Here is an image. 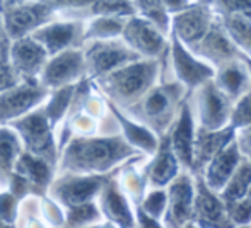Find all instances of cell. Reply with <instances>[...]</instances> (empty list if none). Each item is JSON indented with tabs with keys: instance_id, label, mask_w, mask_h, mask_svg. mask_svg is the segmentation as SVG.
I'll return each mask as SVG.
<instances>
[{
	"instance_id": "1",
	"label": "cell",
	"mask_w": 251,
	"mask_h": 228,
	"mask_svg": "<svg viewBox=\"0 0 251 228\" xmlns=\"http://www.w3.org/2000/svg\"><path fill=\"white\" fill-rule=\"evenodd\" d=\"M132 153V146L126 145L123 140L102 138L77 143L72 148V153H69V159L72 157V162H75L77 167L106 170Z\"/></svg>"
},
{
	"instance_id": "2",
	"label": "cell",
	"mask_w": 251,
	"mask_h": 228,
	"mask_svg": "<svg viewBox=\"0 0 251 228\" xmlns=\"http://www.w3.org/2000/svg\"><path fill=\"white\" fill-rule=\"evenodd\" d=\"M185 87L179 82L162 83L161 87H155L152 92L144 97L142 104V118L151 123L159 133H164L166 129H171L175 111L178 104L181 106Z\"/></svg>"
},
{
	"instance_id": "3",
	"label": "cell",
	"mask_w": 251,
	"mask_h": 228,
	"mask_svg": "<svg viewBox=\"0 0 251 228\" xmlns=\"http://www.w3.org/2000/svg\"><path fill=\"white\" fill-rule=\"evenodd\" d=\"M157 75V62H135L120 70H115L106 79V89L120 99H139L152 85Z\"/></svg>"
},
{
	"instance_id": "4",
	"label": "cell",
	"mask_w": 251,
	"mask_h": 228,
	"mask_svg": "<svg viewBox=\"0 0 251 228\" xmlns=\"http://www.w3.org/2000/svg\"><path fill=\"white\" fill-rule=\"evenodd\" d=\"M168 206L164 211V228H183L192 223L195 179L190 172L181 170L166 189Z\"/></svg>"
},
{
	"instance_id": "5",
	"label": "cell",
	"mask_w": 251,
	"mask_h": 228,
	"mask_svg": "<svg viewBox=\"0 0 251 228\" xmlns=\"http://www.w3.org/2000/svg\"><path fill=\"white\" fill-rule=\"evenodd\" d=\"M232 101L215 85L214 79L201 83L197 94V111H199L200 129L217 131L229 124Z\"/></svg>"
},
{
	"instance_id": "6",
	"label": "cell",
	"mask_w": 251,
	"mask_h": 228,
	"mask_svg": "<svg viewBox=\"0 0 251 228\" xmlns=\"http://www.w3.org/2000/svg\"><path fill=\"white\" fill-rule=\"evenodd\" d=\"M195 179V199H193L192 223L200 228H234L226 211V205L217 192L210 191L201 181L200 175Z\"/></svg>"
},
{
	"instance_id": "7",
	"label": "cell",
	"mask_w": 251,
	"mask_h": 228,
	"mask_svg": "<svg viewBox=\"0 0 251 228\" xmlns=\"http://www.w3.org/2000/svg\"><path fill=\"white\" fill-rule=\"evenodd\" d=\"M195 123H193V113L188 103H183L179 107V116L176 123L169 129V146L178 160L179 167L192 174L193 164V142H195Z\"/></svg>"
},
{
	"instance_id": "8",
	"label": "cell",
	"mask_w": 251,
	"mask_h": 228,
	"mask_svg": "<svg viewBox=\"0 0 251 228\" xmlns=\"http://www.w3.org/2000/svg\"><path fill=\"white\" fill-rule=\"evenodd\" d=\"M173 66H175V72L179 79L185 89L193 90L197 87H200L201 83L208 82V80L214 79L215 70L210 65L200 62L195 58V55H192L183 43H179L178 38L173 34Z\"/></svg>"
},
{
	"instance_id": "9",
	"label": "cell",
	"mask_w": 251,
	"mask_h": 228,
	"mask_svg": "<svg viewBox=\"0 0 251 228\" xmlns=\"http://www.w3.org/2000/svg\"><path fill=\"white\" fill-rule=\"evenodd\" d=\"M190 48H192V51L197 57L208 60L217 68L224 66L226 63L239 60V57H241V50H238L234 46V43L226 34L224 27L219 26V24H212L207 34L201 38L199 43Z\"/></svg>"
},
{
	"instance_id": "10",
	"label": "cell",
	"mask_w": 251,
	"mask_h": 228,
	"mask_svg": "<svg viewBox=\"0 0 251 228\" xmlns=\"http://www.w3.org/2000/svg\"><path fill=\"white\" fill-rule=\"evenodd\" d=\"M212 26V16L207 5H190L173 19V34L186 46L197 44Z\"/></svg>"
},
{
	"instance_id": "11",
	"label": "cell",
	"mask_w": 251,
	"mask_h": 228,
	"mask_svg": "<svg viewBox=\"0 0 251 228\" xmlns=\"http://www.w3.org/2000/svg\"><path fill=\"white\" fill-rule=\"evenodd\" d=\"M236 131L231 126H226L217 131H205L200 129L195 133L193 142V164L192 175H200L201 170L207 167V164L217 155L221 150H224L229 143L234 142Z\"/></svg>"
},
{
	"instance_id": "12",
	"label": "cell",
	"mask_w": 251,
	"mask_h": 228,
	"mask_svg": "<svg viewBox=\"0 0 251 228\" xmlns=\"http://www.w3.org/2000/svg\"><path fill=\"white\" fill-rule=\"evenodd\" d=\"M241 162L243 157L239 153L238 146H236V142H232L207 164V167L201 170L200 177L210 191L219 194Z\"/></svg>"
},
{
	"instance_id": "13",
	"label": "cell",
	"mask_w": 251,
	"mask_h": 228,
	"mask_svg": "<svg viewBox=\"0 0 251 228\" xmlns=\"http://www.w3.org/2000/svg\"><path fill=\"white\" fill-rule=\"evenodd\" d=\"M125 41L133 48L137 55L142 53L147 57H159L164 48V38L155 26L146 19H132L123 27Z\"/></svg>"
},
{
	"instance_id": "14",
	"label": "cell",
	"mask_w": 251,
	"mask_h": 228,
	"mask_svg": "<svg viewBox=\"0 0 251 228\" xmlns=\"http://www.w3.org/2000/svg\"><path fill=\"white\" fill-rule=\"evenodd\" d=\"M179 172H181V167H179L178 160L169 146V138L166 135L155 150V159L149 164L146 174H144L146 181L154 189H164L171 184L173 179Z\"/></svg>"
},
{
	"instance_id": "15",
	"label": "cell",
	"mask_w": 251,
	"mask_h": 228,
	"mask_svg": "<svg viewBox=\"0 0 251 228\" xmlns=\"http://www.w3.org/2000/svg\"><path fill=\"white\" fill-rule=\"evenodd\" d=\"M214 82L231 101H236L251 90V77L246 66L241 65V57L217 68Z\"/></svg>"
},
{
	"instance_id": "16",
	"label": "cell",
	"mask_w": 251,
	"mask_h": 228,
	"mask_svg": "<svg viewBox=\"0 0 251 228\" xmlns=\"http://www.w3.org/2000/svg\"><path fill=\"white\" fill-rule=\"evenodd\" d=\"M89 63L96 73L109 72V70L122 66L125 63H130L137 60L139 55L133 50H128L123 44L116 43H101L96 44L93 50L89 51Z\"/></svg>"
},
{
	"instance_id": "17",
	"label": "cell",
	"mask_w": 251,
	"mask_h": 228,
	"mask_svg": "<svg viewBox=\"0 0 251 228\" xmlns=\"http://www.w3.org/2000/svg\"><path fill=\"white\" fill-rule=\"evenodd\" d=\"M48 17L47 5H29L16 9L7 16V29L12 36H21Z\"/></svg>"
},
{
	"instance_id": "18",
	"label": "cell",
	"mask_w": 251,
	"mask_h": 228,
	"mask_svg": "<svg viewBox=\"0 0 251 228\" xmlns=\"http://www.w3.org/2000/svg\"><path fill=\"white\" fill-rule=\"evenodd\" d=\"M251 189V164L243 159V162L238 166L234 174L231 175L226 186L219 192V198L224 203H232L245 199Z\"/></svg>"
},
{
	"instance_id": "19",
	"label": "cell",
	"mask_w": 251,
	"mask_h": 228,
	"mask_svg": "<svg viewBox=\"0 0 251 228\" xmlns=\"http://www.w3.org/2000/svg\"><path fill=\"white\" fill-rule=\"evenodd\" d=\"M102 205H104L106 215L122 228L133 227V215L128 208V203L122 194V191L116 189V186L109 184L106 187L104 196H102Z\"/></svg>"
},
{
	"instance_id": "20",
	"label": "cell",
	"mask_w": 251,
	"mask_h": 228,
	"mask_svg": "<svg viewBox=\"0 0 251 228\" xmlns=\"http://www.w3.org/2000/svg\"><path fill=\"white\" fill-rule=\"evenodd\" d=\"M21 131L24 133L27 140V145L33 150H36V153H48L51 155V142L50 135H48L47 123L41 116H31L26 121H23L19 124Z\"/></svg>"
},
{
	"instance_id": "21",
	"label": "cell",
	"mask_w": 251,
	"mask_h": 228,
	"mask_svg": "<svg viewBox=\"0 0 251 228\" xmlns=\"http://www.w3.org/2000/svg\"><path fill=\"white\" fill-rule=\"evenodd\" d=\"M80 65H82V58L79 53H65L48 66L47 75H45V82L50 85H58L62 82L74 79L79 73Z\"/></svg>"
},
{
	"instance_id": "22",
	"label": "cell",
	"mask_w": 251,
	"mask_h": 228,
	"mask_svg": "<svg viewBox=\"0 0 251 228\" xmlns=\"http://www.w3.org/2000/svg\"><path fill=\"white\" fill-rule=\"evenodd\" d=\"M12 57L14 65L19 68V72L34 73L43 63L45 51L33 41H19L14 44Z\"/></svg>"
},
{
	"instance_id": "23",
	"label": "cell",
	"mask_w": 251,
	"mask_h": 228,
	"mask_svg": "<svg viewBox=\"0 0 251 228\" xmlns=\"http://www.w3.org/2000/svg\"><path fill=\"white\" fill-rule=\"evenodd\" d=\"M38 97H40V92L34 89H29V87L5 94V96L0 97V118H9V116L23 113L31 104L36 103Z\"/></svg>"
},
{
	"instance_id": "24",
	"label": "cell",
	"mask_w": 251,
	"mask_h": 228,
	"mask_svg": "<svg viewBox=\"0 0 251 228\" xmlns=\"http://www.w3.org/2000/svg\"><path fill=\"white\" fill-rule=\"evenodd\" d=\"M224 31L236 48H243L251 55V24L241 14H232L224 17ZM251 60V58H250Z\"/></svg>"
},
{
	"instance_id": "25",
	"label": "cell",
	"mask_w": 251,
	"mask_h": 228,
	"mask_svg": "<svg viewBox=\"0 0 251 228\" xmlns=\"http://www.w3.org/2000/svg\"><path fill=\"white\" fill-rule=\"evenodd\" d=\"M113 111H115L118 121L122 123L126 140H128L132 145L139 146V148L146 150V152H149V153H152V152H155V150H157L159 143H157V140H155L154 133L149 131L147 128H144V126H139V124H135V123L125 119L122 114L118 113V111L115 109V107H113Z\"/></svg>"
},
{
	"instance_id": "26",
	"label": "cell",
	"mask_w": 251,
	"mask_h": 228,
	"mask_svg": "<svg viewBox=\"0 0 251 228\" xmlns=\"http://www.w3.org/2000/svg\"><path fill=\"white\" fill-rule=\"evenodd\" d=\"M75 34V26L72 24H58V26L47 27V29L36 33V40H41L48 46L50 51H56L69 44Z\"/></svg>"
},
{
	"instance_id": "27",
	"label": "cell",
	"mask_w": 251,
	"mask_h": 228,
	"mask_svg": "<svg viewBox=\"0 0 251 228\" xmlns=\"http://www.w3.org/2000/svg\"><path fill=\"white\" fill-rule=\"evenodd\" d=\"M137 7H139L140 12L147 17L146 21H149L152 26L161 29L162 33L168 31V26H169L168 12H166L161 0H137Z\"/></svg>"
},
{
	"instance_id": "28",
	"label": "cell",
	"mask_w": 251,
	"mask_h": 228,
	"mask_svg": "<svg viewBox=\"0 0 251 228\" xmlns=\"http://www.w3.org/2000/svg\"><path fill=\"white\" fill-rule=\"evenodd\" d=\"M101 179H84V181H77L72 182V184H67L65 187L62 189L63 196H65L67 201H86L87 198L94 194V192L100 189L101 186Z\"/></svg>"
},
{
	"instance_id": "29",
	"label": "cell",
	"mask_w": 251,
	"mask_h": 228,
	"mask_svg": "<svg viewBox=\"0 0 251 228\" xmlns=\"http://www.w3.org/2000/svg\"><path fill=\"white\" fill-rule=\"evenodd\" d=\"M166 206H168V194L166 189H152L142 198V205L140 209L146 213L147 216L154 220H161L164 216Z\"/></svg>"
},
{
	"instance_id": "30",
	"label": "cell",
	"mask_w": 251,
	"mask_h": 228,
	"mask_svg": "<svg viewBox=\"0 0 251 228\" xmlns=\"http://www.w3.org/2000/svg\"><path fill=\"white\" fill-rule=\"evenodd\" d=\"M234 131L251 126V90L243 94L229 114V124Z\"/></svg>"
},
{
	"instance_id": "31",
	"label": "cell",
	"mask_w": 251,
	"mask_h": 228,
	"mask_svg": "<svg viewBox=\"0 0 251 228\" xmlns=\"http://www.w3.org/2000/svg\"><path fill=\"white\" fill-rule=\"evenodd\" d=\"M227 216L231 220L232 227H248L251 225V201L248 198L239 201L224 203Z\"/></svg>"
},
{
	"instance_id": "32",
	"label": "cell",
	"mask_w": 251,
	"mask_h": 228,
	"mask_svg": "<svg viewBox=\"0 0 251 228\" xmlns=\"http://www.w3.org/2000/svg\"><path fill=\"white\" fill-rule=\"evenodd\" d=\"M94 12L104 16H132L133 5L128 0H96Z\"/></svg>"
},
{
	"instance_id": "33",
	"label": "cell",
	"mask_w": 251,
	"mask_h": 228,
	"mask_svg": "<svg viewBox=\"0 0 251 228\" xmlns=\"http://www.w3.org/2000/svg\"><path fill=\"white\" fill-rule=\"evenodd\" d=\"M123 31V24L118 19H111V17H104L93 24L89 31V36H100V38H109L116 36Z\"/></svg>"
},
{
	"instance_id": "34",
	"label": "cell",
	"mask_w": 251,
	"mask_h": 228,
	"mask_svg": "<svg viewBox=\"0 0 251 228\" xmlns=\"http://www.w3.org/2000/svg\"><path fill=\"white\" fill-rule=\"evenodd\" d=\"M21 170H24L27 175L31 177V181L40 182L43 184L45 181L48 179V167L45 166L43 162H38V160L31 159V157H23V160L19 162Z\"/></svg>"
},
{
	"instance_id": "35",
	"label": "cell",
	"mask_w": 251,
	"mask_h": 228,
	"mask_svg": "<svg viewBox=\"0 0 251 228\" xmlns=\"http://www.w3.org/2000/svg\"><path fill=\"white\" fill-rule=\"evenodd\" d=\"M16 152L17 143L14 140V136L7 131H0V167L9 169Z\"/></svg>"
},
{
	"instance_id": "36",
	"label": "cell",
	"mask_w": 251,
	"mask_h": 228,
	"mask_svg": "<svg viewBox=\"0 0 251 228\" xmlns=\"http://www.w3.org/2000/svg\"><path fill=\"white\" fill-rule=\"evenodd\" d=\"M234 142L243 159L251 164V126L238 129V135H234Z\"/></svg>"
},
{
	"instance_id": "37",
	"label": "cell",
	"mask_w": 251,
	"mask_h": 228,
	"mask_svg": "<svg viewBox=\"0 0 251 228\" xmlns=\"http://www.w3.org/2000/svg\"><path fill=\"white\" fill-rule=\"evenodd\" d=\"M219 7L224 10V16L245 14L251 10V0H219Z\"/></svg>"
},
{
	"instance_id": "38",
	"label": "cell",
	"mask_w": 251,
	"mask_h": 228,
	"mask_svg": "<svg viewBox=\"0 0 251 228\" xmlns=\"http://www.w3.org/2000/svg\"><path fill=\"white\" fill-rule=\"evenodd\" d=\"M70 94H72V90L65 89V90H62L58 96H55V99L51 101V104L48 106V114H50L53 119L60 118L63 111H65L67 104H69V101H70Z\"/></svg>"
},
{
	"instance_id": "39",
	"label": "cell",
	"mask_w": 251,
	"mask_h": 228,
	"mask_svg": "<svg viewBox=\"0 0 251 228\" xmlns=\"http://www.w3.org/2000/svg\"><path fill=\"white\" fill-rule=\"evenodd\" d=\"M137 218H139V227L140 228H164V225L159 223V220H154L151 216H147L142 209H137Z\"/></svg>"
},
{
	"instance_id": "40",
	"label": "cell",
	"mask_w": 251,
	"mask_h": 228,
	"mask_svg": "<svg viewBox=\"0 0 251 228\" xmlns=\"http://www.w3.org/2000/svg\"><path fill=\"white\" fill-rule=\"evenodd\" d=\"M162 5L166 10H171V12H181V10L188 9L190 2L188 0H161Z\"/></svg>"
},
{
	"instance_id": "41",
	"label": "cell",
	"mask_w": 251,
	"mask_h": 228,
	"mask_svg": "<svg viewBox=\"0 0 251 228\" xmlns=\"http://www.w3.org/2000/svg\"><path fill=\"white\" fill-rule=\"evenodd\" d=\"M58 5H87V3L94 2V0H56Z\"/></svg>"
},
{
	"instance_id": "42",
	"label": "cell",
	"mask_w": 251,
	"mask_h": 228,
	"mask_svg": "<svg viewBox=\"0 0 251 228\" xmlns=\"http://www.w3.org/2000/svg\"><path fill=\"white\" fill-rule=\"evenodd\" d=\"M241 62L246 65V68H248V72H250V77H251V60H250V57H246V55L241 53Z\"/></svg>"
},
{
	"instance_id": "43",
	"label": "cell",
	"mask_w": 251,
	"mask_h": 228,
	"mask_svg": "<svg viewBox=\"0 0 251 228\" xmlns=\"http://www.w3.org/2000/svg\"><path fill=\"white\" fill-rule=\"evenodd\" d=\"M241 16L245 17V19L251 24V10H248V12H245V14H241Z\"/></svg>"
},
{
	"instance_id": "44",
	"label": "cell",
	"mask_w": 251,
	"mask_h": 228,
	"mask_svg": "<svg viewBox=\"0 0 251 228\" xmlns=\"http://www.w3.org/2000/svg\"><path fill=\"white\" fill-rule=\"evenodd\" d=\"M183 228H200V227H197L195 223H188V225H185Z\"/></svg>"
},
{
	"instance_id": "45",
	"label": "cell",
	"mask_w": 251,
	"mask_h": 228,
	"mask_svg": "<svg viewBox=\"0 0 251 228\" xmlns=\"http://www.w3.org/2000/svg\"><path fill=\"white\" fill-rule=\"evenodd\" d=\"M16 2H19V0H5V3H16Z\"/></svg>"
},
{
	"instance_id": "46",
	"label": "cell",
	"mask_w": 251,
	"mask_h": 228,
	"mask_svg": "<svg viewBox=\"0 0 251 228\" xmlns=\"http://www.w3.org/2000/svg\"><path fill=\"white\" fill-rule=\"evenodd\" d=\"M246 198H248L250 201H251V189H250V192H248V196H246Z\"/></svg>"
},
{
	"instance_id": "47",
	"label": "cell",
	"mask_w": 251,
	"mask_h": 228,
	"mask_svg": "<svg viewBox=\"0 0 251 228\" xmlns=\"http://www.w3.org/2000/svg\"><path fill=\"white\" fill-rule=\"evenodd\" d=\"M234 228H251V225H248V227H234Z\"/></svg>"
},
{
	"instance_id": "48",
	"label": "cell",
	"mask_w": 251,
	"mask_h": 228,
	"mask_svg": "<svg viewBox=\"0 0 251 228\" xmlns=\"http://www.w3.org/2000/svg\"><path fill=\"white\" fill-rule=\"evenodd\" d=\"M200 2H207V0H200Z\"/></svg>"
}]
</instances>
